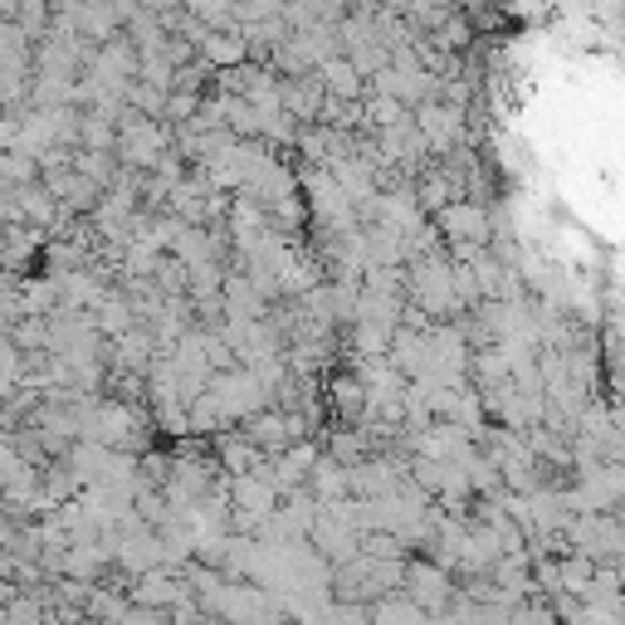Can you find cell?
Listing matches in <instances>:
<instances>
[{"mask_svg":"<svg viewBox=\"0 0 625 625\" xmlns=\"http://www.w3.org/2000/svg\"><path fill=\"white\" fill-rule=\"evenodd\" d=\"M400 596L410 601V606L420 611V616H445L450 611V601H455V576L440 567V562H426V558H416V562H406V572H400Z\"/></svg>","mask_w":625,"mask_h":625,"instance_id":"1","label":"cell"},{"mask_svg":"<svg viewBox=\"0 0 625 625\" xmlns=\"http://www.w3.org/2000/svg\"><path fill=\"white\" fill-rule=\"evenodd\" d=\"M435 230L450 235V244H455L459 259L483 250V244L493 240V220H489V210H483L479 200H450V206L435 216Z\"/></svg>","mask_w":625,"mask_h":625,"instance_id":"2","label":"cell"},{"mask_svg":"<svg viewBox=\"0 0 625 625\" xmlns=\"http://www.w3.org/2000/svg\"><path fill=\"white\" fill-rule=\"evenodd\" d=\"M216 465L230 469V479H240V475H254V469L264 465V455H259L240 430H220L216 435Z\"/></svg>","mask_w":625,"mask_h":625,"instance_id":"3","label":"cell"},{"mask_svg":"<svg viewBox=\"0 0 625 625\" xmlns=\"http://www.w3.org/2000/svg\"><path fill=\"white\" fill-rule=\"evenodd\" d=\"M333 410H337V420H362L367 416V386H362L357 376H337L333 382Z\"/></svg>","mask_w":625,"mask_h":625,"instance_id":"4","label":"cell"}]
</instances>
